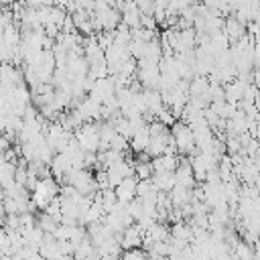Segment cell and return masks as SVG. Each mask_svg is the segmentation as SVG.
Segmentation results:
<instances>
[{"label":"cell","instance_id":"obj_1","mask_svg":"<svg viewBox=\"0 0 260 260\" xmlns=\"http://www.w3.org/2000/svg\"><path fill=\"white\" fill-rule=\"evenodd\" d=\"M59 195H61V185H59V179H55L53 175L41 177L37 187L30 191V199H32L35 207L41 211H45L49 207V203L53 199H57Z\"/></svg>","mask_w":260,"mask_h":260},{"label":"cell","instance_id":"obj_2","mask_svg":"<svg viewBox=\"0 0 260 260\" xmlns=\"http://www.w3.org/2000/svg\"><path fill=\"white\" fill-rule=\"evenodd\" d=\"M73 136L81 150L85 152H100L102 150V136H100V122H83L73 130Z\"/></svg>","mask_w":260,"mask_h":260},{"label":"cell","instance_id":"obj_3","mask_svg":"<svg viewBox=\"0 0 260 260\" xmlns=\"http://www.w3.org/2000/svg\"><path fill=\"white\" fill-rule=\"evenodd\" d=\"M171 134L175 138V144L179 148V154L183 156H191L197 152V142H195V132L193 128L185 122V120H177L173 126H171Z\"/></svg>","mask_w":260,"mask_h":260},{"label":"cell","instance_id":"obj_4","mask_svg":"<svg viewBox=\"0 0 260 260\" xmlns=\"http://www.w3.org/2000/svg\"><path fill=\"white\" fill-rule=\"evenodd\" d=\"M75 167H73V160L65 154V152H55V156H53V160H51V175L55 177V179H59L61 183L67 179V175L73 171Z\"/></svg>","mask_w":260,"mask_h":260},{"label":"cell","instance_id":"obj_5","mask_svg":"<svg viewBox=\"0 0 260 260\" xmlns=\"http://www.w3.org/2000/svg\"><path fill=\"white\" fill-rule=\"evenodd\" d=\"M114 191H116V197H118L120 201L130 203L132 199L138 197V177H136V175L126 177L122 183H118V185L114 187Z\"/></svg>","mask_w":260,"mask_h":260},{"label":"cell","instance_id":"obj_6","mask_svg":"<svg viewBox=\"0 0 260 260\" xmlns=\"http://www.w3.org/2000/svg\"><path fill=\"white\" fill-rule=\"evenodd\" d=\"M152 181H154V185H156L162 193H169V191L177 185L175 171H154V173H152Z\"/></svg>","mask_w":260,"mask_h":260},{"label":"cell","instance_id":"obj_7","mask_svg":"<svg viewBox=\"0 0 260 260\" xmlns=\"http://www.w3.org/2000/svg\"><path fill=\"white\" fill-rule=\"evenodd\" d=\"M234 246H236V252H234V254L240 256V258H252V256L256 254V252H252L250 246L244 244V242H238V244H234Z\"/></svg>","mask_w":260,"mask_h":260}]
</instances>
